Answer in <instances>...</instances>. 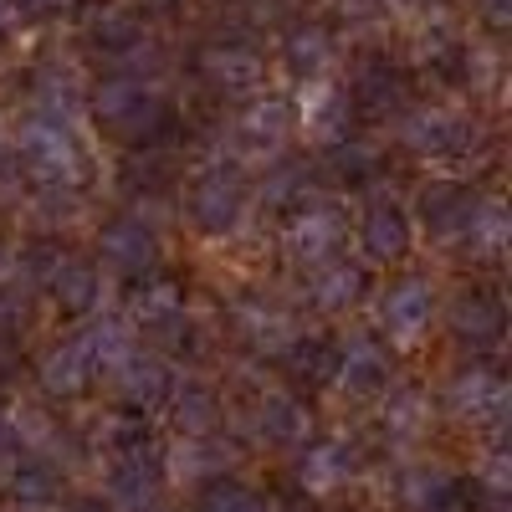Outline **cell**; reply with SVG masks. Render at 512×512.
Masks as SVG:
<instances>
[{
    "label": "cell",
    "instance_id": "cell-7",
    "mask_svg": "<svg viewBox=\"0 0 512 512\" xmlns=\"http://www.w3.org/2000/svg\"><path fill=\"white\" fill-rule=\"evenodd\" d=\"M431 318H436V292L425 277H400L379 303V323L395 344H415V338L431 328Z\"/></svg>",
    "mask_w": 512,
    "mask_h": 512
},
{
    "label": "cell",
    "instance_id": "cell-10",
    "mask_svg": "<svg viewBox=\"0 0 512 512\" xmlns=\"http://www.w3.org/2000/svg\"><path fill=\"white\" fill-rule=\"evenodd\" d=\"M200 72H205L210 88H221V93H251V88H262L267 62L256 57L251 47L221 41V47H205V52H200Z\"/></svg>",
    "mask_w": 512,
    "mask_h": 512
},
{
    "label": "cell",
    "instance_id": "cell-27",
    "mask_svg": "<svg viewBox=\"0 0 512 512\" xmlns=\"http://www.w3.org/2000/svg\"><path fill=\"white\" fill-rule=\"evenodd\" d=\"M349 477H354V446L349 441H318L303 456V487H313V492H328Z\"/></svg>",
    "mask_w": 512,
    "mask_h": 512
},
{
    "label": "cell",
    "instance_id": "cell-31",
    "mask_svg": "<svg viewBox=\"0 0 512 512\" xmlns=\"http://www.w3.org/2000/svg\"><path fill=\"white\" fill-rule=\"evenodd\" d=\"M195 512H267V502L256 497L251 487L231 482V477H216V482L200 492V507Z\"/></svg>",
    "mask_w": 512,
    "mask_h": 512
},
{
    "label": "cell",
    "instance_id": "cell-29",
    "mask_svg": "<svg viewBox=\"0 0 512 512\" xmlns=\"http://www.w3.org/2000/svg\"><path fill=\"white\" fill-rule=\"evenodd\" d=\"M82 338H88L93 364H98L103 374H113V369H118L128 354H139V349H134V328H128L123 318H103V323H93Z\"/></svg>",
    "mask_w": 512,
    "mask_h": 512
},
{
    "label": "cell",
    "instance_id": "cell-3",
    "mask_svg": "<svg viewBox=\"0 0 512 512\" xmlns=\"http://www.w3.org/2000/svg\"><path fill=\"white\" fill-rule=\"evenodd\" d=\"M93 113L108 134H123V139H144L164 123V103L144 77H108L93 98Z\"/></svg>",
    "mask_w": 512,
    "mask_h": 512
},
{
    "label": "cell",
    "instance_id": "cell-13",
    "mask_svg": "<svg viewBox=\"0 0 512 512\" xmlns=\"http://www.w3.org/2000/svg\"><path fill=\"white\" fill-rule=\"evenodd\" d=\"M113 384H118V400L128 410H154L159 400H169V369L149 354H128L118 369H113Z\"/></svg>",
    "mask_w": 512,
    "mask_h": 512
},
{
    "label": "cell",
    "instance_id": "cell-1",
    "mask_svg": "<svg viewBox=\"0 0 512 512\" xmlns=\"http://www.w3.org/2000/svg\"><path fill=\"white\" fill-rule=\"evenodd\" d=\"M16 154L21 164L41 185H62L72 190L82 175H88V159H82V144L72 139V123L67 118H47V113H31L16 134Z\"/></svg>",
    "mask_w": 512,
    "mask_h": 512
},
{
    "label": "cell",
    "instance_id": "cell-41",
    "mask_svg": "<svg viewBox=\"0 0 512 512\" xmlns=\"http://www.w3.org/2000/svg\"><path fill=\"white\" fill-rule=\"evenodd\" d=\"M390 6H420V0H390Z\"/></svg>",
    "mask_w": 512,
    "mask_h": 512
},
{
    "label": "cell",
    "instance_id": "cell-19",
    "mask_svg": "<svg viewBox=\"0 0 512 512\" xmlns=\"http://www.w3.org/2000/svg\"><path fill=\"white\" fill-rule=\"evenodd\" d=\"M185 323V297L169 277H144L128 308V328H180Z\"/></svg>",
    "mask_w": 512,
    "mask_h": 512
},
{
    "label": "cell",
    "instance_id": "cell-6",
    "mask_svg": "<svg viewBox=\"0 0 512 512\" xmlns=\"http://www.w3.org/2000/svg\"><path fill=\"white\" fill-rule=\"evenodd\" d=\"M344 246V216L333 205H303L287 226V256L297 267H323Z\"/></svg>",
    "mask_w": 512,
    "mask_h": 512
},
{
    "label": "cell",
    "instance_id": "cell-39",
    "mask_svg": "<svg viewBox=\"0 0 512 512\" xmlns=\"http://www.w3.org/2000/svg\"><path fill=\"white\" fill-rule=\"evenodd\" d=\"M16 451V431H11V425H0V461H6Z\"/></svg>",
    "mask_w": 512,
    "mask_h": 512
},
{
    "label": "cell",
    "instance_id": "cell-23",
    "mask_svg": "<svg viewBox=\"0 0 512 512\" xmlns=\"http://www.w3.org/2000/svg\"><path fill=\"white\" fill-rule=\"evenodd\" d=\"M98 287H103L98 267L93 262H77V256H62V267L52 272V297H57V308L72 313V318L98 308Z\"/></svg>",
    "mask_w": 512,
    "mask_h": 512
},
{
    "label": "cell",
    "instance_id": "cell-5",
    "mask_svg": "<svg viewBox=\"0 0 512 512\" xmlns=\"http://www.w3.org/2000/svg\"><path fill=\"white\" fill-rule=\"evenodd\" d=\"M400 139L420 159H456V154L472 149L477 134H472V123H466L461 113H451V108H415L400 123Z\"/></svg>",
    "mask_w": 512,
    "mask_h": 512
},
{
    "label": "cell",
    "instance_id": "cell-21",
    "mask_svg": "<svg viewBox=\"0 0 512 512\" xmlns=\"http://www.w3.org/2000/svg\"><path fill=\"white\" fill-rule=\"evenodd\" d=\"M333 62V41L323 26H287L282 31V67L303 82H318L323 67Z\"/></svg>",
    "mask_w": 512,
    "mask_h": 512
},
{
    "label": "cell",
    "instance_id": "cell-17",
    "mask_svg": "<svg viewBox=\"0 0 512 512\" xmlns=\"http://www.w3.org/2000/svg\"><path fill=\"white\" fill-rule=\"evenodd\" d=\"M108 492H113V507H123V512H154V497H159V461H154V451L118 456L113 477H108Z\"/></svg>",
    "mask_w": 512,
    "mask_h": 512
},
{
    "label": "cell",
    "instance_id": "cell-22",
    "mask_svg": "<svg viewBox=\"0 0 512 512\" xmlns=\"http://www.w3.org/2000/svg\"><path fill=\"white\" fill-rule=\"evenodd\" d=\"M169 400H175V425L185 431V441H200L216 431V420H221V400L210 384L200 379H185V384H169Z\"/></svg>",
    "mask_w": 512,
    "mask_h": 512
},
{
    "label": "cell",
    "instance_id": "cell-40",
    "mask_svg": "<svg viewBox=\"0 0 512 512\" xmlns=\"http://www.w3.org/2000/svg\"><path fill=\"white\" fill-rule=\"evenodd\" d=\"M16 6H41V11H52V6H67V0H16Z\"/></svg>",
    "mask_w": 512,
    "mask_h": 512
},
{
    "label": "cell",
    "instance_id": "cell-38",
    "mask_svg": "<svg viewBox=\"0 0 512 512\" xmlns=\"http://www.w3.org/2000/svg\"><path fill=\"white\" fill-rule=\"evenodd\" d=\"M16 16H21V6H16V0H0V31H6Z\"/></svg>",
    "mask_w": 512,
    "mask_h": 512
},
{
    "label": "cell",
    "instance_id": "cell-14",
    "mask_svg": "<svg viewBox=\"0 0 512 512\" xmlns=\"http://www.w3.org/2000/svg\"><path fill=\"white\" fill-rule=\"evenodd\" d=\"M446 400H451L466 420H502V415H507V379L477 364V369L456 374V384H451Z\"/></svg>",
    "mask_w": 512,
    "mask_h": 512
},
{
    "label": "cell",
    "instance_id": "cell-18",
    "mask_svg": "<svg viewBox=\"0 0 512 512\" xmlns=\"http://www.w3.org/2000/svg\"><path fill=\"white\" fill-rule=\"evenodd\" d=\"M308 297H313L318 313H349L359 297H364V267L338 262V256H333V262H323V267L313 272Z\"/></svg>",
    "mask_w": 512,
    "mask_h": 512
},
{
    "label": "cell",
    "instance_id": "cell-30",
    "mask_svg": "<svg viewBox=\"0 0 512 512\" xmlns=\"http://www.w3.org/2000/svg\"><path fill=\"white\" fill-rule=\"evenodd\" d=\"M400 492H405V502H410L415 512H441V507L456 497V482L441 472V466H415Z\"/></svg>",
    "mask_w": 512,
    "mask_h": 512
},
{
    "label": "cell",
    "instance_id": "cell-25",
    "mask_svg": "<svg viewBox=\"0 0 512 512\" xmlns=\"http://www.w3.org/2000/svg\"><path fill=\"white\" fill-rule=\"evenodd\" d=\"M303 113H308V128L318 139H344V128H349V93L318 77L308 88V98H303Z\"/></svg>",
    "mask_w": 512,
    "mask_h": 512
},
{
    "label": "cell",
    "instance_id": "cell-4",
    "mask_svg": "<svg viewBox=\"0 0 512 512\" xmlns=\"http://www.w3.org/2000/svg\"><path fill=\"white\" fill-rule=\"evenodd\" d=\"M292 103L287 98H256L251 108L236 113L231 123V139L241 149V159H282V149L292 144Z\"/></svg>",
    "mask_w": 512,
    "mask_h": 512
},
{
    "label": "cell",
    "instance_id": "cell-36",
    "mask_svg": "<svg viewBox=\"0 0 512 512\" xmlns=\"http://www.w3.org/2000/svg\"><path fill=\"white\" fill-rule=\"evenodd\" d=\"M482 482H487V492H492V497H502V492H507V451H492L487 477H482Z\"/></svg>",
    "mask_w": 512,
    "mask_h": 512
},
{
    "label": "cell",
    "instance_id": "cell-24",
    "mask_svg": "<svg viewBox=\"0 0 512 512\" xmlns=\"http://www.w3.org/2000/svg\"><path fill=\"white\" fill-rule=\"evenodd\" d=\"M262 436L277 441V446H303L313 436V415L303 400L292 395H267L262 400Z\"/></svg>",
    "mask_w": 512,
    "mask_h": 512
},
{
    "label": "cell",
    "instance_id": "cell-32",
    "mask_svg": "<svg viewBox=\"0 0 512 512\" xmlns=\"http://www.w3.org/2000/svg\"><path fill=\"white\" fill-rule=\"evenodd\" d=\"M384 425H390V436H400V441L420 436V425H425V400H420L415 390L390 395V405H384Z\"/></svg>",
    "mask_w": 512,
    "mask_h": 512
},
{
    "label": "cell",
    "instance_id": "cell-11",
    "mask_svg": "<svg viewBox=\"0 0 512 512\" xmlns=\"http://www.w3.org/2000/svg\"><path fill=\"white\" fill-rule=\"evenodd\" d=\"M333 379L344 384L349 395H379L384 384H390V354H384L374 338H349V344L338 349Z\"/></svg>",
    "mask_w": 512,
    "mask_h": 512
},
{
    "label": "cell",
    "instance_id": "cell-9",
    "mask_svg": "<svg viewBox=\"0 0 512 512\" xmlns=\"http://www.w3.org/2000/svg\"><path fill=\"white\" fill-rule=\"evenodd\" d=\"M93 374H98V364H93V349H88V338H67V344H57L47 359H41V369H36V379H41V390H47L52 400H72V395H82L93 384Z\"/></svg>",
    "mask_w": 512,
    "mask_h": 512
},
{
    "label": "cell",
    "instance_id": "cell-26",
    "mask_svg": "<svg viewBox=\"0 0 512 512\" xmlns=\"http://www.w3.org/2000/svg\"><path fill=\"white\" fill-rule=\"evenodd\" d=\"M11 497L21 507H47L62 497V477H57V466L47 456H26L11 466Z\"/></svg>",
    "mask_w": 512,
    "mask_h": 512
},
{
    "label": "cell",
    "instance_id": "cell-20",
    "mask_svg": "<svg viewBox=\"0 0 512 512\" xmlns=\"http://www.w3.org/2000/svg\"><path fill=\"white\" fill-rule=\"evenodd\" d=\"M477 195H466L456 185H431L420 195V216H425V231H431V241H456L466 231V216H472Z\"/></svg>",
    "mask_w": 512,
    "mask_h": 512
},
{
    "label": "cell",
    "instance_id": "cell-35",
    "mask_svg": "<svg viewBox=\"0 0 512 512\" xmlns=\"http://www.w3.org/2000/svg\"><path fill=\"white\" fill-rule=\"evenodd\" d=\"M477 16L487 31H507L512 26V0H477Z\"/></svg>",
    "mask_w": 512,
    "mask_h": 512
},
{
    "label": "cell",
    "instance_id": "cell-8",
    "mask_svg": "<svg viewBox=\"0 0 512 512\" xmlns=\"http://www.w3.org/2000/svg\"><path fill=\"white\" fill-rule=\"evenodd\" d=\"M98 251H103V262H108L118 277H149L154 262H159V241H154V231H149L139 216L108 221L103 236H98Z\"/></svg>",
    "mask_w": 512,
    "mask_h": 512
},
{
    "label": "cell",
    "instance_id": "cell-16",
    "mask_svg": "<svg viewBox=\"0 0 512 512\" xmlns=\"http://www.w3.org/2000/svg\"><path fill=\"white\" fill-rule=\"evenodd\" d=\"M502 323H507V313H502V303L492 292H461L451 303V333L461 338V344H472V349L497 344Z\"/></svg>",
    "mask_w": 512,
    "mask_h": 512
},
{
    "label": "cell",
    "instance_id": "cell-33",
    "mask_svg": "<svg viewBox=\"0 0 512 512\" xmlns=\"http://www.w3.org/2000/svg\"><path fill=\"white\" fill-rule=\"evenodd\" d=\"M297 190H308V164L277 159V164H272V175L262 180V200H272V205H287Z\"/></svg>",
    "mask_w": 512,
    "mask_h": 512
},
{
    "label": "cell",
    "instance_id": "cell-12",
    "mask_svg": "<svg viewBox=\"0 0 512 512\" xmlns=\"http://www.w3.org/2000/svg\"><path fill=\"white\" fill-rule=\"evenodd\" d=\"M231 323L246 333V344L251 349H262V354H287V344H292V323L272 308V303H262V297H236L231 303Z\"/></svg>",
    "mask_w": 512,
    "mask_h": 512
},
{
    "label": "cell",
    "instance_id": "cell-34",
    "mask_svg": "<svg viewBox=\"0 0 512 512\" xmlns=\"http://www.w3.org/2000/svg\"><path fill=\"white\" fill-rule=\"evenodd\" d=\"M333 169L344 180H364V175H374V169H379V154L369 144H338L333 149Z\"/></svg>",
    "mask_w": 512,
    "mask_h": 512
},
{
    "label": "cell",
    "instance_id": "cell-28",
    "mask_svg": "<svg viewBox=\"0 0 512 512\" xmlns=\"http://www.w3.org/2000/svg\"><path fill=\"white\" fill-rule=\"evenodd\" d=\"M461 241H466V251H472V256H497L507 246V210L497 200H477L472 216H466Z\"/></svg>",
    "mask_w": 512,
    "mask_h": 512
},
{
    "label": "cell",
    "instance_id": "cell-15",
    "mask_svg": "<svg viewBox=\"0 0 512 512\" xmlns=\"http://www.w3.org/2000/svg\"><path fill=\"white\" fill-rule=\"evenodd\" d=\"M359 241L364 251L374 256V262H400V256L410 251V216L400 205L390 200H379L364 210V221H359Z\"/></svg>",
    "mask_w": 512,
    "mask_h": 512
},
{
    "label": "cell",
    "instance_id": "cell-2",
    "mask_svg": "<svg viewBox=\"0 0 512 512\" xmlns=\"http://www.w3.org/2000/svg\"><path fill=\"white\" fill-rule=\"evenodd\" d=\"M246 175L236 164H210L200 169V175L190 180V195H185V216L200 236H231L236 221H241V210H246Z\"/></svg>",
    "mask_w": 512,
    "mask_h": 512
},
{
    "label": "cell",
    "instance_id": "cell-37",
    "mask_svg": "<svg viewBox=\"0 0 512 512\" xmlns=\"http://www.w3.org/2000/svg\"><path fill=\"white\" fill-rule=\"evenodd\" d=\"M67 512H113L108 502H98V497H82V502H72Z\"/></svg>",
    "mask_w": 512,
    "mask_h": 512
}]
</instances>
